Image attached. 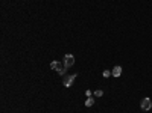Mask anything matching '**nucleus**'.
<instances>
[{"instance_id": "39448f33", "label": "nucleus", "mask_w": 152, "mask_h": 113, "mask_svg": "<svg viewBox=\"0 0 152 113\" xmlns=\"http://www.w3.org/2000/svg\"><path fill=\"white\" fill-rule=\"evenodd\" d=\"M50 68L55 69V71H59V69L62 68V65H61V62H58V61H52L50 62Z\"/></svg>"}, {"instance_id": "6e6552de", "label": "nucleus", "mask_w": 152, "mask_h": 113, "mask_svg": "<svg viewBox=\"0 0 152 113\" xmlns=\"http://www.w3.org/2000/svg\"><path fill=\"white\" fill-rule=\"evenodd\" d=\"M102 76H103L105 78H107V77H110V76H111V72H110V71H103V74H102Z\"/></svg>"}, {"instance_id": "f257e3e1", "label": "nucleus", "mask_w": 152, "mask_h": 113, "mask_svg": "<svg viewBox=\"0 0 152 113\" xmlns=\"http://www.w3.org/2000/svg\"><path fill=\"white\" fill-rule=\"evenodd\" d=\"M76 74H71V76H64V78H62V84L65 86V88H70L71 84H73V82L76 80Z\"/></svg>"}, {"instance_id": "f03ea898", "label": "nucleus", "mask_w": 152, "mask_h": 113, "mask_svg": "<svg viewBox=\"0 0 152 113\" xmlns=\"http://www.w3.org/2000/svg\"><path fill=\"white\" fill-rule=\"evenodd\" d=\"M73 63H75V56L73 54H65L64 56V66L65 68H70V66H73Z\"/></svg>"}, {"instance_id": "1a4fd4ad", "label": "nucleus", "mask_w": 152, "mask_h": 113, "mask_svg": "<svg viewBox=\"0 0 152 113\" xmlns=\"http://www.w3.org/2000/svg\"><path fill=\"white\" fill-rule=\"evenodd\" d=\"M85 95H87V97H91V95H93V92H91L90 89H87V91H85Z\"/></svg>"}, {"instance_id": "7ed1b4c3", "label": "nucleus", "mask_w": 152, "mask_h": 113, "mask_svg": "<svg viewBox=\"0 0 152 113\" xmlns=\"http://www.w3.org/2000/svg\"><path fill=\"white\" fill-rule=\"evenodd\" d=\"M140 107H142V110H144V112L151 110V107H152V101H151L149 98H143L142 103H140Z\"/></svg>"}, {"instance_id": "0eeeda50", "label": "nucleus", "mask_w": 152, "mask_h": 113, "mask_svg": "<svg viewBox=\"0 0 152 113\" xmlns=\"http://www.w3.org/2000/svg\"><path fill=\"white\" fill-rule=\"evenodd\" d=\"M103 95V91H101V89H97V91H94V97H97V98H101Z\"/></svg>"}, {"instance_id": "20e7f679", "label": "nucleus", "mask_w": 152, "mask_h": 113, "mask_svg": "<svg viewBox=\"0 0 152 113\" xmlns=\"http://www.w3.org/2000/svg\"><path fill=\"white\" fill-rule=\"evenodd\" d=\"M120 74H122V66H114L113 71H111V76L117 78V77H120Z\"/></svg>"}, {"instance_id": "423d86ee", "label": "nucleus", "mask_w": 152, "mask_h": 113, "mask_svg": "<svg viewBox=\"0 0 152 113\" xmlns=\"http://www.w3.org/2000/svg\"><path fill=\"white\" fill-rule=\"evenodd\" d=\"M91 106H94V98L88 97L87 101H85V107H91Z\"/></svg>"}]
</instances>
